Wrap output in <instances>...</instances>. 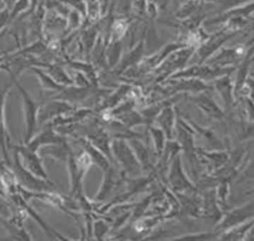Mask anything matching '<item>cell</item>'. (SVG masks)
Masks as SVG:
<instances>
[{"mask_svg":"<svg viewBox=\"0 0 254 241\" xmlns=\"http://www.w3.org/2000/svg\"><path fill=\"white\" fill-rule=\"evenodd\" d=\"M0 223L8 232L9 236L16 240H31L32 236L25 229L22 224V221L19 217L13 216L11 219H7L3 216H0Z\"/></svg>","mask_w":254,"mask_h":241,"instance_id":"cell-6","label":"cell"},{"mask_svg":"<svg viewBox=\"0 0 254 241\" xmlns=\"http://www.w3.org/2000/svg\"><path fill=\"white\" fill-rule=\"evenodd\" d=\"M13 148L19 154L20 160L27 170L39 178L49 180L48 174L43 166L42 159L38 152L33 151L26 145H16Z\"/></svg>","mask_w":254,"mask_h":241,"instance_id":"cell-3","label":"cell"},{"mask_svg":"<svg viewBox=\"0 0 254 241\" xmlns=\"http://www.w3.org/2000/svg\"><path fill=\"white\" fill-rule=\"evenodd\" d=\"M71 109L72 106L68 102L60 99L40 104L38 110V123H45L53 120L61 115L68 113Z\"/></svg>","mask_w":254,"mask_h":241,"instance_id":"cell-4","label":"cell"},{"mask_svg":"<svg viewBox=\"0 0 254 241\" xmlns=\"http://www.w3.org/2000/svg\"><path fill=\"white\" fill-rule=\"evenodd\" d=\"M14 84L17 86L21 93L23 102V113H24V123H25V143H28L35 134L36 126L38 123V110L40 103L36 102L27 90L19 83L14 80Z\"/></svg>","mask_w":254,"mask_h":241,"instance_id":"cell-2","label":"cell"},{"mask_svg":"<svg viewBox=\"0 0 254 241\" xmlns=\"http://www.w3.org/2000/svg\"><path fill=\"white\" fill-rule=\"evenodd\" d=\"M29 5H30V0H17L12 11L10 12V20L14 19L17 15L25 11L29 7Z\"/></svg>","mask_w":254,"mask_h":241,"instance_id":"cell-11","label":"cell"},{"mask_svg":"<svg viewBox=\"0 0 254 241\" xmlns=\"http://www.w3.org/2000/svg\"><path fill=\"white\" fill-rule=\"evenodd\" d=\"M159 1H163V4H167L168 0H159Z\"/></svg>","mask_w":254,"mask_h":241,"instance_id":"cell-13","label":"cell"},{"mask_svg":"<svg viewBox=\"0 0 254 241\" xmlns=\"http://www.w3.org/2000/svg\"><path fill=\"white\" fill-rule=\"evenodd\" d=\"M10 167L14 173L18 184L28 190L54 191L57 188L50 180L39 178L27 170L23 166L19 154L15 150H13V161L11 162Z\"/></svg>","mask_w":254,"mask_h":241,"instance_id":"cell-1","label":"cell"},{"mask_svg":"<svg viewBox=\"0 0 254 241\" xmlns=\"http://www.w3.org/2000/svg\"><path fill=\"white\" fill-rule=\"evenodd\" d=\"M44 66L46 68V72L53 77L58 83L63 85H70L72 84V79L67 75V73L64 71V69L57 64H51V63H44Z\"/></svg>","mask_w":254,"mask_h":241,"instance_id":"cell-10","label":"cell"},{"mask_svg":"<svg viewBox=\"0 0 254 241\" xmlns=\"http://www.w3.org/2000/svg\"><path fill=\"white\" fill-rule=\"evenodd\" d=\"M205 2H214V1H217V0H204Z\"/></svg>","mask_w":254,"mask_h":241,"instance_id":"cell-14","label":"cell"},{"mask_svg":"<svg viewBox=\"0 0 254 241\" xmlns=\"http://www.w3.org/2000/svg\"><path fill=\"white\" fill-rule=\"evenodd\" d=\"M40 152H41L42 156L48 155L54 159H57L60 161H65V162H66L69 154L71 153L70 148L65 140L61 143L42 147L40 149Z\"/></svg>","mask_w":254,"mask_h":241,"instance_id":"cell-8","label":"cell"},{"mask_svg":"<svg viewBox=\"0 0 254 241\" xmlns=\"http://www.w3.org/2000/svg\"><path fill=\"white\" fill-rule=\"evenodd\" d=\"M15 79L16 78H13V81L0 91V146H1V149L3 152L4 159H5L6 163H9V165L11 164V162L8 159V155H7L8 142H7V134H6V127H5V119H4V103H5V98L7 95V90L9 89V87L12 84H14Z\"/></svg>","mask_w":254,"mask_h":241,"instance_id":"cell-7","label":"cell"},{"mask_svg":"<svg viewBox=\"0 0 254 241\" xmlns=\"http://www.w3.org/2000/svg\"><path fill=\"white\" fill-rule=\"evenodd\" d=\"M30 70H32L35 75L38 77L39 81L41 82V85L46 90H51L55 92H60L65 85L58 83L53 77H51L42 67H39L37 65H30Z\"/></svg>","mask_w":254,"mask_h":241,"instance_id":"cell-9","label":"cell"},{"mask_svg":"<svg viewBox=\"0 0 254 241\" xmlns=\"http://www.w3.org/2000/svg\"><path fill=\"white\" fill-rule=\"evenodd\" d=\"M65 139L63 137V135L56 131L55 127L48 124L39 134L33 136L28 143H25V145L33 151L38 152L42 147L61 143Z\"/></svg>","mask_w":254,"mask_h":241,"instance_id":"cell-5","label":"cell"},{"mask_svg":"<svg viewBox=\"0 0 254 241\" xmlns=\"http://www.w3.org/2000/svg\"><path fill=\"white\" fill-rule=\"evenodd\" d=\"M0 195H4V192L1 189H0Z\"/></svg>","mask_w":254,"mask_h":241,"instance_id":"cell-15","label":"cell"},{"mask_svg":"<svg viewBox=\"0 0 254 241\" xmlns=\"http://www.w3.org/2000/svg\"><path fill=\"white\" fill-rule=\"evenodd\" d=\"M10 21V12L7 9L0 10V32H2L6 24Z\"/></svg>","mask_w":254,"mask_h":241,"instance_id":"cell-12","label":"cell"}]
</instances>
